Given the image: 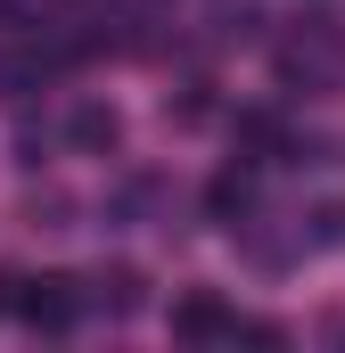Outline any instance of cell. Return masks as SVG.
I'll list each match as a JSON object with an SVG mask.
<instances>
[{"label": "cell", "instance_id": "cell-1", "mask_svg": "<svg viewBox=\"0 0 345 353\" xmlns=\"http://www.w3.org/2000/svg\"><path fill=\"white\" fill-rule=\"evenodd\" d=\"M0 312H17V321H33V329H66L75 312H83V296H75V279H8L0 271Z\"/></svg>", "mask_w": 345, "mask_h": 353}, {"label": "cell", "instance_id": "cell-2", "mask_svg": "<svg viewBox=\"0 0 345 353\" xmlns=\"http://www.w3.org/2000/svg\"><path fill=\"white\" fill-rule=\"evenodd\" d=\"M172 337H189V345H222V337H239V321H230L222 296H181V304H172Z\"/></svg>", "mask_w": 345, "mask_h": 353}, {"label": "cell", "instance_id": "cell-3", "mask_svg": "<svg viewBox=\"0 0 345 353\" xmlns=\"http://www.w3.org/2000/svg\"><path fill=\"white\" fill-rule=\"evenodd\" d=\"M239 140L255 148L263 165H271V157H288V132H279V115H263V107H255V115H239Z\"/></svg>", "mask_w": 345, "mask_h": 353}, {"label": "cell", "instance_id": "cell-4", "mask_svg": "<svg viewBox=\"0 0 345 353\" xmlns=\"http://www.w3.org/2000/svg\"><path fill=\"white\" fill-rule=\"evenodd\" d=\"M206 214L239 230V214H247V181H239V173H222V181H214V189H206Z\"/></svg>", "mask_w": 345, "mask_h": 353}, {"label": "cell", "instance_id": "cell-5", "mask_svg": "<svg viewBox=\"0 0 345 353\" xmlns=\"http://www.w3.org/2000/svg\"><path fill=\"white\" fill-rule=\"evenodd\" d=\"M75 140L83 148H115V107H83L75 115Z\"/></svg>", "mask_w": 345, "mask_h": 353}, {"label": "cell", "instance_id": "cell-6", "mask_svg": "<svg viewBox=\"0 0 345 353\" xmlns=\"http://www.w3.org/2000/svg\"><path fill=\"white\" fill-rule=\"evenodd\" d=\"M99 296H107L115 312H140V279H132V271H107V279H99Z\"/></svg>", "mask_w": 345, "mask_h": 353}]
</instances>
